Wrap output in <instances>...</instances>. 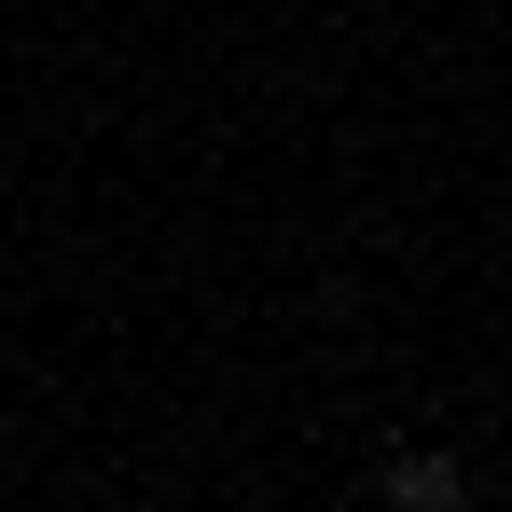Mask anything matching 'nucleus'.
<instances>
[{
  "label": "nucleus",
  "instance_id": "nucleus-1",
  "mask_svg": "<svg viewBox=\"0 0 512 512\" xmlns=\"http://www.w3.org/2000/svg\"><path fill=\"white\" fill-rule=\"evenodd\" d=\"M388 512H471V471H457L443 443H402V457H388Z\"/></svg>",
  "mask_w": 512,
  "mask_h": 512
}]
</instances>
